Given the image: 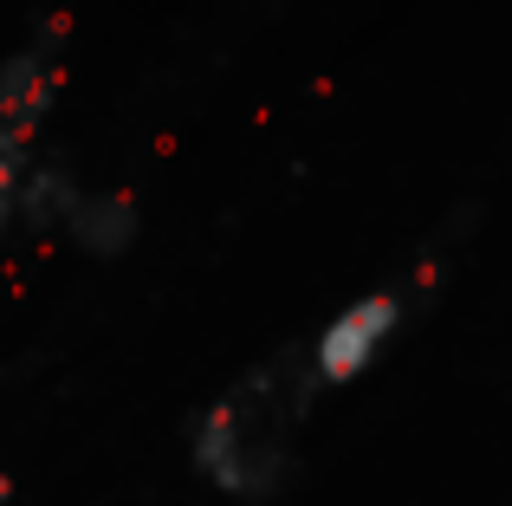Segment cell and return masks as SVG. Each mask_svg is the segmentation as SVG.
Returning <instances> with one entry per match:
<instances>
[{"label":"cell","instance_id":"obj_1","mask_svg":"<svg viewBox=\"0 0 512 506\" xmlns=\"http://www.w3.org/2000/svg\"><path fill=\"white\" fill-rule=\"evenodd\" d=\"M396 318H402L396 292H370V299H357L344 318H331V331L318 338V377L344 383V377H357V370H370V357L396 338Z\"/></svg>","mask_w":512,"mask_h":506}]
</instances>
